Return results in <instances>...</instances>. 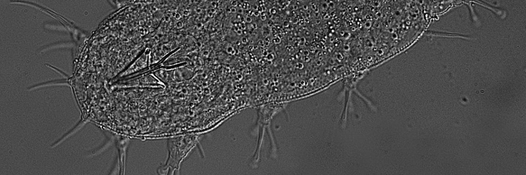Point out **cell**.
<instances>
[{
	"instance_id": "1",
	"label": "cell",
	"mask_w": 526,
	"mask_h": 175,
	"mask_svg": "<svg viewBox=\"0 0 526 175\" xmlns=\"http://www.w3.org/2000/svg\"><path fill=\"white\" fill-rule=\"evenodd\" d=\"M197 134H186L172 138L168 140L169 156L166 164L160 166L158 173L160 174H173L178 170L180 163L198 141Z\"/></svg>"
}]
</instances>
